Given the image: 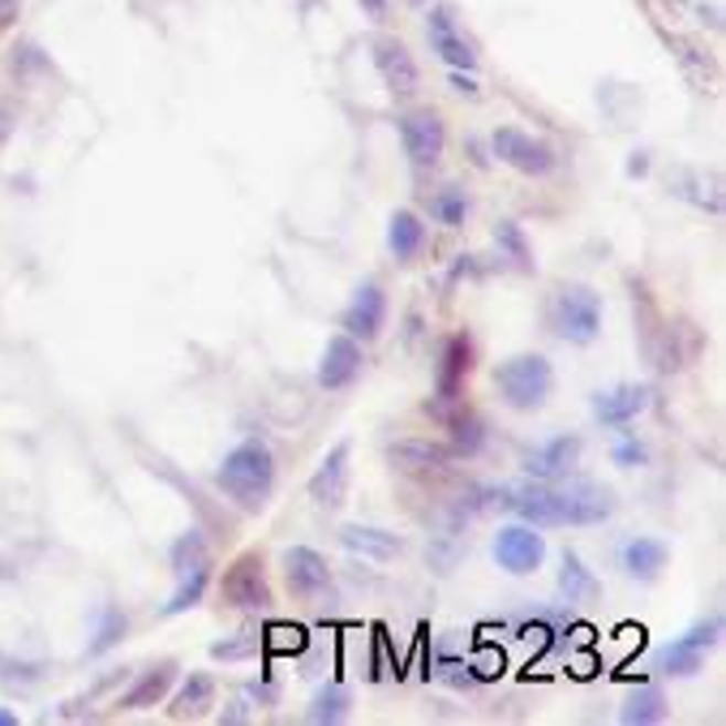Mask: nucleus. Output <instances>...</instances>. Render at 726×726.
<instances>
[{"label": "nucleus", "instance_id": "nucleus-1", "mask_svg": "<svg viewBox=\"0 0 726 726\" xmlns=\"http://www.w3.org/2000/svg\"><path fill=\"white\" fill-rule=\"evenodd\" d=\"M512 512L525 516V525L533 529H551V525H602L610 516V490L594 482H576V485H512L503 490Z\"/></svg>", "mask_w": 726, "mask_h": 726}, {"label": "nucleus", "instance_id": "nucleus-2", "mask_svg": "<svg viewBox=\"0 0 726 726\" xmlns=\"http://www.w3.org/2000/svg\"><path fill=\"white\" fill-rule=\"evenodd\" d=\"M215 482H220V490H224L237 508H245V512H258V508L267 503L271 485H276V456H271V447L258 444V439H245V444H237L228 456H224V465H220Z\"/></svg>", "mask_w": 726, "mask_h": 726}, {"label": "nucleus", "instance_id": "nucleus-3", "mask_svg": "<svg viewBox=\"0 0 726 726\" xmlns=\"http://www.w3.org/2000/svg\"><path fill=\"white\" fill-rule=\"evenodd\" d=\"M494 383H499L503 401L512 404V408L533 413V408H542L546 396H551L555 370H551L546 357H537V353H521V357H508V362L494 370Z\"/></svg>", "mask_w": 726, "mask_h": 726}, {"label": "nucleus", "instance_id": "nucleus-4", "mask_svg": "<svg viewBox=\"0 0 726 726\" xmlns=\"http://www.w3.org/2000/svg\"><path fill=\"white\" fill-rule=\"evenodd\" d=\"M551 323L564 335L567 344H594L598 331H602V301L594 288L585 284H572V288H559L555 306H551Z\"/></svg>", "mask_w": 726, "mask_h": 726}, {"label": "nucleus", "instance_id": "nucleus-5", "mask_svg": "<svg viewBox=\"0 0 726 726\" xmlns=\"http://www.w3.org/2000/svg\"><path fill=\"white\" fill-rule=\"evenodd\" d=\"M546 559V542L533 525H508L494 537V564L512 576H529Z\"/></svg>", "mask_w": 726, "mask_h": 726}, {"label": "nucleus", "instance_id": "nucleus-6", "mask_svg": "<svg viewBox=\"0 0 726 726\" xmlns=\"http://www.w3.org/2000/svg\"><path fill=\"white\" fill-rule=\"evenodd\" d=\"M401 138L413 168H435L447 147V129L439 121V113H430V108H417V113L401 117Z\"/></svg>", "mask_w": 726, "mask_h": 726}, {"label": "nucleus", "instance_id": "nucleus-7", "mask_svg": "<svg viewBox=\"0 0 726 726\" xmlns=\"http://www.w3.org/2000/svg\"><path fill=\"white\" fill-rule=\"evenodd\" d=\"M220 594H224V602L228 606L267 610V606H271V589H267V576H263V559H258V555H242L237 564L224 572Z\"/></svg>", "mask_w": 726, "mask_h": 726}, {"label": "nucleus", "instance_id": "nucleus-8", "mask_svg": "<svg viewBox=\"0 0 726 726\" xmlns=\"http://www.w3.org/2000/svg\"><path fill=\"white\" fill-rule=\"evenodd\" d=\"M494 156L508 163V168L525 172V177H546L555 168V151L546 142L521 134V129H499L494 134Z\"/></svg>", "mask_w": 726, "mask_h": 726}, {"label": "nucleus", "instance_id": "nucleus-9", "mask_svg": "<svg viewBox=\"0 0 726 726\" xmlns=\"http://www.w3.org/2000/svg\"><path fill=\"white\" fill-rule=\"evenodd\" d=\"M349 456H353V447L335 444L323 456V465L314 469V478H310V499H314L319 508H340V503H344V494H349Z\"/></svg>", "mask_w": 726, "mask_h": 726}, {"label": "nucleus", "instance_id": "nucleus-10", "mask_svg": "<svg viewBox=\"0 0 726 726\" xmlns=\"http://www.w3.org/2000/svg\"><path fill=\"white\" fill-rule=\"evenodd\" d=\"M357 374H362V349H357V340H353V335L327 340L323 365H319V387L340 392V387H349Z\"/></svg>", "mask_w": 726, "mask_h": 726}, {"label": "nucleus", "instance_id": "nucleus-11", "mask_svg": "<svg viewBox=\"0 0 726 726\" xmlns=\"http://www.w3.org/2000/svg\"><path fill=\"white\" fill-rule=\"evenodd\" d=\"M284 576H288V585H292V594H301V598H314V594H323L327 585H331V567L319 551H310V546H292L288 555H284Z\"/></svg>", "mask_w": 726, "mask_h": 726}, {"label": "nucleus", "instance_id": "nucleus-12", "mask_svg": "<svg viewBox=\"0 0 726 726\" xmlns=\"http://www.w3.org/2000/svg\"><path fill=\"white\" fill-rule=\"evenodd\" d=\"M645 408H649V387H637V383H623V387H610V392L594 396V413H598L602 426H628Z\"/></svg>", "mask_w": 726, "mask_h": 726}, {"label": "nucleus", "instance_id": "nucleus-13", "mask_svg": "<svg viewBox=\"0 0 726 726\" xmlns=\"http://www.w3.org/2000/svg\"><path fill=\"white\" fill-rule=\"evenodd\" d=\"M576 456H580V439L564 435V439H551V444H542L537 451H529L525 469L537 482H559V478H567V469L576 465Z\"/></svg>", "mask_w": 726, "mask_h": 726}, {"label": "nucleus", "instance_id": "nucleus-14", "mask_svg": "<svg viewBox=\"0 0 726 726\" xmlns=\"http://www.w3.org/2000/svg\"><path fill=\"white\" fill-rule=\"evenodd\" d=\"M340 542H344V551H353V555H362V559H374V564H387V559H396L404 551V542L396 533L374 529V525L340 529Z\"/></svg>", "mask_w": 726, "mask_h": 726}, {"label": "nucleus", "instance_id": "nucleus-15", "mask_svg": "<svg viewBox=\"0 0 726 726\" xmlns=\"http://www.w3.org/2000/svg\"><path fill=\"white\" fill-rule=\"evenodd\" d=\"M374 65H378V74L383 82L392 86V90H417V65H413V56H408V47L396 40H374Z\"/></svg>", "mask_w": 726, "mask_h": 726}, {"label": "nucleus", "instance_id": "nucleus-16", "mask_svg": "<svg viewBox=\"0 0 726 726\" xmlns=\"http://www.w3.org/2000/svg\"><path fill=\"white\" fill-rule=\"evenodd\" d=\"M383 314H387V297H383V288H378V284H362L357 297H353V306L344 310V327H349V335L370 340V335H378Z\"/></svg>", "mask_w": 726, "mask_h": 726}, {"label": "nucleus", "instance_id": "nucleus-17", "mask_svg": "<svg viewBox=\"0 0 726 726\" xmlns=\"http://www.w3.org/2000/svg\"><path fill=\"white\" fill-rule=\"evenodd\" d=\"M430 43H435V52L444 56L447 65H456V70H473V65H478V52L456 35L451 9H435V13H430Z\"/></svg>", "mask_w": 726, "mask_h": 726}, {"label": "nucleus", "instance_id": "nucleus-18", "mask_svg": "<svg viewBox=\"0 0 726 726\" xmlns=\"http://www.w3.org/2000/svg\"><path fill=\"white\" fill-rule=\"evenodd\" d=\"M392 465L408 473H426V469H447L451 465V447L430 444V439H401L392 444Z\"/></svg>", "mask_w": 726, "mask_h": 726}, {"label": "nucleus", "instance_id": "nucleus-19", "mask_svg": "<svg viewBox=\"0 0 726 726\" xmlns=\"http://www.w3.org/2000/svg\"><path fill=\"white\" fill-rule=\"evenodd\" d=\"M623 567H628V576H637V580H653V576L666 567V546L653 542V537H637V542L623 546Z\"/></svg>", "mask_w": 726, "mask_h": 726}, {"label": "nucleus", "instance_id": "nucleus-20", "mask_svg": "<svg viewBox=\"0 0 726 726\" xmlns=\"http://www.w3.org/2000/svg\"><path fill=\"white\" fill-rule=\"evenodd\" d=\"M387 245H392L396 258H413L426 245V224L413 211H396L392 215V228H387Z\"/></svg>", "mask_w": 726, "mask_h": 726}, {"label": "nucleus", "instance_id": "nucleus-21", "mask_svg": "<svg viewBox=\"0 0 726 726\" xmlns=\"http://www.w3.org/2000/svg\"><path fill=\"white\" fill-rule=\"evenodd\" d=\"M619 718L628 726L662 723V718H666V696H662V687H637V692L628 696V705H623Z\"/></svg>", "mask_w": 726, "mask_h": 726}, {"label": "nucleus", "instance_id": "nucleus-22", "mask_svg": "<svg viewBox=\"0 0 726 726\" xmlns=\"http://www.w3.org/2000/svg\"><path fill=\"white\" fill-rule=\"evenodd\" d=\"M168 684H172V662H163V666H156V671H147V675L121 696V709H147V705H156V701H163Z\"/></svg>", "mask_w": 726, "mask_h": 726}, {"label": "nucleus", "instance_id": "nucleus-23", "mask_svg": "<svg viewBox=\"0 0 726 726\" xmlns=\"http://www.w3.org/2000/svg\"><path fill=\"white\" fill-rule=\"evenodd\" d=\"M469 374V340L465 335H456L451 344H447L444 353V370H439V396L444 401H456V392H460V378Z\"/></svg>", "mask_w": 726, "mask_h": 726}, {"label": "nucleus", "instance_id": "nucleus-24", "mask_svg": "<svg viewBox=\"0 0 726 726\" xmlns=\"http://www.w3.org/2000/svg\"><path fill=\"white\" fill-rule=\"evenodd\" d=\"M211 696H215L211 675H190L185 687L177 692V701H172V714H177V718H199L202 709L211 705Z\"/></svg>", "mask_w": 726, "mask_h": 726}, {"label": "nucleus", "instance_id": "nucleus-25", "mask_svg": "<svg viewBox=\"0 0 726 726\" xmlns=\"http://www.w3.org/2000/svg\"><path fill=\"white\" fill-rule=\"evenodd\" d=\"M181 576H185V580H181V589L172 594V602L163 606V615H181V610L199 606L202 589H206V576H211V572H206V559H202V564H194V567H185Z\"/></svg>", "mask_w": 726, "mask_h": 726}, {"label": "nucleus", "instance_id": "nucleus-26", "mask_svg": "<svg viewBox=\"0 0 726 726\" xmlns=\"http://www.w3.org/2000/svg\"><path fill=\"white\" fill-rule=\"evenodd\" d=\"M559 589L567 594V602H576V598H589L594 589H598V580L589 576V567L580 564L576 555H564V572H559Z\"/></svg>", "mask_w": 726, "mask_h": 726}, {"label": "nucleus", "instance_id": "nucleus-27", "mask_svg": "<svg viewBox=\"0 0 726 726\" xmlns=\"http://www.w3.org/2000/svg\"><path fill=\"white\" fill-rule=\"evenodd\" d=\"M344 714H349V692L344 687H327L310 705V723H344Z\"/></svg>", "mask_w": 726, "mask_h": 726}, {"label": "nucleus", "instance_id": "nucleus-28", "mask_svg": "<svg viewBox=\"0 0 726 726\" xmlns=\"http://www.w3.org/2000/svg\"><path fill=\"white\" fill-rule=\"evenodd\" d=\"M701 662H705V653H696V649H684L680 641L662 653V666L671 671V675H696L701 671Z\"/></svg>", "mask_w": 726, "mask_h": 726}, {"label": "nucleus", "instance_id": "nucleus-29", "mask_svg": "<svg viewBox=\"0 0 726 726\" xmlns=\"http://www.w3.org/2000/svg\"><path fill=\"white\" fill-rule=\"evenodd\" d=\"M465 211H469V202H465V194L460 190H447V194H439V199L430 202V215H439L444 224H465Z\"/></svg>", "mask_w": 726, "mask_h": 726}, {"label": "nucleus", "instance_id": "nucleus-30", "mask_svg": "<svg viewBox=\"0 0 726 726\" xmlns=\"http://www.w3.org/2000/svg\"><path fill=\"white\" fill-rule=\"evenodd\" d=\"M718 632H723V619H718V615H709L705 623H696V628L687 632L680 645H684V649H696V653H705V649L718 645Z\"/></svg>", "mask_w": 726, "mask_h": 726}, {"label": "nucleus", "instance_id": "nucleus-31", "mask_svg": "<svg viewBox=\"0 0 726 726\" xmlns=\"http://www.w3.org/2000/svg\"><path fill=\"white\" fill-rule=\"evenodd\" d=\"M499 245H508V254L516 258V267H521V271L533 267V263H529V245H525V237H521V228H516V224H499Z\"/></svg>", "mask_w": 726, "mask_h": 726}, {"label": "nucleus", "instance_id": "nucleus-32", "mask_svg": "<svg viewBox=\"0 0 726 726\" xmlns=\"http://www.w3.org/2000/svg\"><path fill=\"white\" fill-rule=\"evenodd\" d=\"M478 447H482V421L478 417H460L456 421V451H469L473 456Z\"/></svg>", "mask_w": 726, "mask_h": 726}, {"label": "nucleus", "instance_id": "nucleus-33", "mask_svg": "<svg viewBox=\"0 0 726 726\" xmlns=\"http://www.w3.org/2000/svg\"><path fill=\"white\" fill-rule=\"evenodd\" d=\"M615 465L632 469V465H645V447L641 444H619L615 447Z\"/></svg>", "mask_w": 726, "mask_h": 726}, {"label": "nucleus", "instance_id": "nucleus-34", "mask_svg": "<svg viewBox=\"0 0 726 726\" xmlns=\"http://www.w3.org/2000/svg\"><path fill=\"white\" fill-rule=\"evenodd\" d=\"M362 9L370 22H387V0H362Z\"/></svg>", "mask_w": 726, "mask_h": 726}, {"label": "nucleus", "instance_id": "nucleus-35", "mask_svg": "<svg viewBox=\"0 0 726 726\" xmlns=\"http://www.w3.org/2000/svg\"><path fill=\"white\" fill-rule=\"evenodd\" d=\"M9 134H13V108H4V104H0V147L9 142Z\"/></svg>", "mask_w": 726, "mask_h": 726}, {"label": "nucleus", "instance_id": "nucleus-36", "mask_svg": "<svg viewBox=\"0 0 726 726\" xmlns=\"http://www.w3.org/2000/svg\"><path fill=\"white\" fill-rule=\"evenodd\" d=\"M18 9H22V0H0V26H9L18 18Z\"/></svg>", "mask_w": 726, "mask_h": 726}, {"label": "nucleus", "instance_id": "nucleus-37", "mask_svg": "<svg viewBox=\"0 0 726 726\" xmlns=\"http://www.w3.org/2000/svg\"><path fill=\"white\" fill-rule=\"evenodd\" d=\"M451 86H456V90H469V95H473V90H478V86H473V82H469V78H460V74H456V78H451Z\"/></svg>", "mask_w": 726, "mask_h": 726}, {"label": "nucleus", "instance_id": "nucleus-38", "mask_svg": "<svg viewBox=\"0 0 726 726\" xmlns=\"http://www.w3.org/2000/svg\"><path fill=\"white\" fill-rule=\"evenodd\" d=\"M18 723V718H13V714H4V709H0V726H13Z\"/></svg>", "mask_w": 726, "mask_h": 726}, {"label": "nucleus", "instance_id": "nucleus-39", "mask_svg": "<svg viewBox=\"0 0 726 726\" xmlns=\"http://www.w3.org/2000/svg\"><path fill=\"white\" fill-rule=\"evenodd\" d=\"M413 4H421V0H413Z\"/></svg>", "mask_w": 726, "mask_h": 726}]
</instances>
